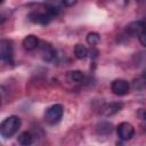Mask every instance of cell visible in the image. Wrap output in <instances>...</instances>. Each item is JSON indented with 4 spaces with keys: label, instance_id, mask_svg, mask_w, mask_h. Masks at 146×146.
<instances>
[{
    "label": "cell",
    "instance_id": "1",
    "mask_svg": "<svg viewBox=\"0 0 146 146\" xmlns=\"http://www.w3.org/2000/svg\"><path fill=\"white\" fill-rule=\"evenodd\" d=\"M19 127H21V119L18 116H16V115L8 116L7 119H5L1 122L0 133H1L2 137L9 138V137L14 136L18 131Z\"/></svg>",
    "mask_w": 146,
    "mask_h": 146
},
{
    "label": "cell",
    "instance_id": "2",
    "mask_svg": "<svg viewBox=\"0 0 146 146\" xmlns=\"http://www.w3.org/2000/svg\"><path fill=\"white\" fill-rule=\"evenodd\" d=\"M63 114H64V107L60 104H55L49 108H47L44 113V120L49 124H56L62 120Z\"/></svg>",
    "mask_w": 146,
    "mask_h": 146
},
{
    "label": "cell",
    "instance_id": "3",
    "mask_svg": "<svg viewBox=\"0 0 146 146\" xmlns=\"http://www.w3.org/2000/svg\"><path fill=\"white\" fill-rule=\"evenodd\" d=\"M116 132H117V136H119L120 139H122V140H129L135 135V128L129 122H122V123H120L117 125Z\"/></svg>",
    "mask_w": 146,
    "mask_h": 146
},
{
    "label": "cell",
    "instance_id": "4",
    "mask_svg": "<svg viewBox=\"0 0 146 146\" xmlns=\"http://www.w3.org/2000/svg\"><path fill=\"white\" fill-rule=\"evenodd\" d=\"M111 89H112L114 95H116V96H124V95H127L129 92L130 84L124 79H116V80H114L112 82Z\"/></svg>",
    "mask_w": 146,
    "mask_h": 146
},
{
    "label": "cell",
    "instance_id": "5",
    "mask_svg": "<svg viewBox=\"0 0 146 146\" xmlns=\"http://www.w3.org/2000/svg\"><path fill=\"white\" fill-rule=\"evenodd\" d=\"M27 17L32 23L40 24V25L48 24L52 18V16L47 10H44V11H32V13L29 14Z\"/></svg>",
    "mask_w": 146,
    "mask_h": 146
},
{
    "label": "cell",
    "instance_id": "6",
    "mask_svg": "<svg viewBox=\"0 0 146 146\" xmlns=\"http://www.w3.org/2000/svg\"><path fill=\"white\" fill-rule=\"evenodd\" d=\"M0 58L2 62H13V46L9 40H1L0 42Z\"/></svg>",
    "mask_w": 146,
    "mask_h": 146
},
{
    "label": "cell",
    "instance_id": "7",
    "mask_svg": "<svg viewBox=\"0 0 146 146\" xmlns=\"http://www.w3.org/2000/svg\"><path fill=\"white\" fill-rule=\"evenodd\" d=\"M146 29V25L144 22L141 21H136V22H132L130 23L128 26H127V33L129 35H139V33Z\"/></svg>",
    "mask_w": 146,
    "mask_h": 146
},
{
    "label": "cell",
    "instance_id": "8",
    "mask_svg": "<svg viewBox=\"0 0 146 146\" xmlns=\"http://www.w3.org/2000/svg\"><path fill=\"white\" fill-rule=\"evenodd\" d=\"M39 46V39L35 35H27L24 40H23V48L27 51L34 50L36 47Z\"/></svg>",
    "mask_w": 146,
    "mask_h": 146
},
{
    "label": "cell",
    "instance_id": "9",
    "mask_svg": "<svg viewBox=\"0 0 146 146\" xmlns=\"http://www.w3.org/2000/svg\"><path fill=\"white\" fill-rule=\"evenodd\" d=\"M122 107V104H119V103H112V104H108L106 106L103 107L102 110V113L105 115V116H111V115H114L116 114Z\"/></svg>",
    "mask_w": 146,
    "mask_h": 146
},
{
    "label": "cell",
    "instance_id": "10",
    "mask_svg": "<svg viewBox=\"0 0 146 146\" xmlns=\"http://www.w3.org/2000/svg\"><path fill=\"white\" fill-rule=\"evenodd\" d=\"M42 58L46 62L54 60L56 58V50L49 44H43L42 46Z\"/></svg>",
    "mask_w": 146,
    "mask_h": 146
},
{
    "label": "cell",
    "instance_id": "11",
    "mask_svg": "<svg viewBox=\"0 0 146 146\" xmlns=\"http://www.w3.org/2000/svg\"><path fill=\"white\" fill-rule=\"evenodd\" d=\"M83 79H84V74L79 70L70 71L67 73V80L71 82H82Z\"/></svg>",
    "mask_w": 146,
    "mask_h": 146
},
{
    "label": "cell",
    "instance_id": "12",
    "mask_svg": "<svg viewBox=\"0 0 146 146\" xmlns=\"http://www.w3.org/2000/svg\"><path fill=\"white\" fill-rule=\"evenodd\" d=\"M17 141L21 144V145H24V146H27V145H31L33 143V137L30 132L27 131H24L22 132L18 137H17Z\"/></svg>",
    "mask_w": 146,
    "mask_h": 146
},
{
    "label": "cell",
    "instance_id": "13",
    "mask_svg": "<svg viewBox=\"0 0 146 146\" xmlns=\"http://www.w3.org/2000/svg\"><path fill=\"white\" fill-rule=\"evenodd\" d=\"M113 130V125L110 122H100L97 125V132L99 135H108Z\"/></svg>",
    "mask_w": 146,
    "mask_h": 146
},
{
    "label": "cell",
    "instance_id": "14",
    "mask_svg": "<svg viewBox=\"0 0 146 146\" xmlns=\"http://www.w3.org/2000/svg\"><path fill=\"white\" fill-rule=\"evenodd\" d=\"M74 55L78 59H83L87 57L88 55V49L83 46V44H80L78 43L75 47H74Z\"/></svg>",
    "mask_w": 146,
    "mask_h": 146
},
{
    "label": "cell",
    "instance_id": "15",
    "mask_svg": "<svg viewBox=\"0 0 146 146\" xmlns=\"http://www.w3.org/2000/svg\"><path fill=\"white\" fill-rule=\"evenodd\" d=\"M86 40H87V43H88V44H90V46H96V44H98V42L100 41V35H99L97 32H90V33H88Z\"/></svg>",
    "mask_w": 146,
    "mask_h": 146
},
{
    "label": "cell",
    "instance_id": "16",
    "mask_svg": "<svg viewBox=\"0 0 146 146\" xmlns=\"http://www.w3.org/2000/svg\"><path fill=\"white\" fill-rule=\"evenodd\" d=\"M138 39H139V42H140L144 47H146V29H145V30H143V31L139 33Z\"/></svg>",
    "mask_w": 146,
    "mask_h": 146
},
{
    "label": "cell",
    "instance_id": "17",
    "mask_svg": "<svg viewBox=\"0 0 146 146\" xmlns=\"http://www.w3.org/2000/svg\"><path fill=\"white\" fill-rule=\"evenodd\" d=\"M137 115H138L139 119H141V120H146V110H144V108L138 110Z\"/></svg>",
    "mask_w": 146,
    "mask_h": 146
},
{
    "label": "cell",
    "instance_id": "18",
    "mask_svg": "<svg viewBox=\"0 0 146 146\" xmlns=\"http://www.w3.org/2000/svg\"><path fill=\"white\" fill-rule=\"evenodd\" d=\"M62 2L66 7H72V6H74L78 2V0H62Z\"/></svg>",
    "mask_w": 146,
    "mask_h": 146
},
{
    "label": "cell",
    "instance_id": "19",
    "mask_svg": "<svg viewBox=\"0 0 146 146\" xmlns=\"http://www.w3.org/2000/svg\"><path fill=\"white\" fill-rule=\"evenodd\" d=\"M3 1H5V0H1V2H3Z\"/></svg>",
    "mask_w": 146,
    "mask_h": 146
},
{
    "label": "cell",
    "instance_id": "20",
    "mask_svg": "<svg viewBox=\"0 0 146 146\" xmlns=\"http://www.w3.org/2000/svg\"><path fill=\"white\" fill-rule=\"evenodd\" d=\"M125 1H127V0H125Z\"/></svg>",
    "mask_w": 146,
    "mask_h": 146
}]
</instances>
